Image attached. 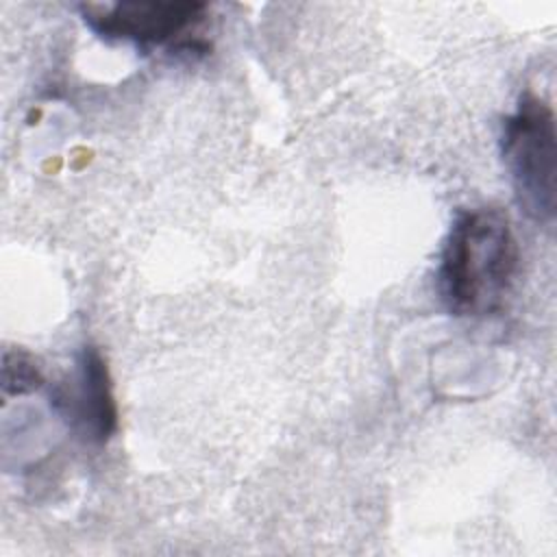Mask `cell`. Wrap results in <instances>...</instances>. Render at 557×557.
Returning <instances> with one entry per match:
<instances>
[{
    "label": "cell",
    "mask_w": 557,
    "mask_h": 557,
    "mask_svg": "<svg viewBox=\"0 0 557 557\" xmlns=\"http://www.w3.org/2000/svg\"><path fill=\"white\" fill-rule=\"evenodd\" d=\"M518 242L496 207L461 209L450 222L435 274L437 294L453 315L494 313L518 272Z\"/></svg>",
    "instance_id": "cell-1"
},
{
    "label": "cell",
    "mask_w": 557,
    "mask_h": 557,
    "mask_svg": "<svg viewBox=\"0 0 557 557\" xmlns=\"http://www.w3.org/2000/svg\"><path fill=\"white\" fill-rule=\"evenodd\" d=\"M500 154L518 207L535 222H550L557 196V133L550 104L527 91L505 117Z\"/></svg>",
    "instance_id": "cell-2"
},
{
    "label": "cell",
    "mask_w": 557,
    "mask_h": 557,
    "mask_svg": "<svg viewBox=\"0 0 557 557\" xmlns=\"http://www.w3.org/2000/svg\"><path fill=\"white\" fill-rule=\"evenodd\" d=\"M81 15L100 39L150 50L194 33L207 15V4L191 0H122L83 4Z\"/></svg>",
    "instance_id": "cell-3"
},
{
    "label": "cell",
    "mask_w": 557,
    "mask_h": 557,
    "mask_svg": "<svg viewBox=\"0 0 557 557\" xmlns=\"http://www.w3.org/2000/svg\"><path fill=\"white\" fill-rule=\"evenodd\" d=\"M52 403L85 440H111L117 431V405L107 361L96 346L81 348L70 387H59Z\"/></svg>",
    "instance_id": "cell-4"
},
{
    "label": "cell",
    "mask_w": 557,
    "mask_h": 557,
    "mask_svg": "<svg viewBox=\"0 0 557 557\" xmlns=\"http://www.w3.org/2000/svg\"><path fill=\"white\" fill-rule=\"evenodd\" d=\"M41 372L26 355H11L4 357V372H2V385L7 394H26L41 385Z\"/></svg>",
    "instance_id": "cell-5"
}]
</instances>
